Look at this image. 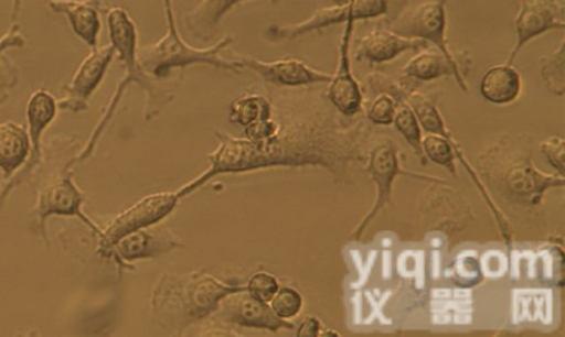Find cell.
I'll return each mask as SVG.
<instances>
[{
	"label": "cell",
	"instance_id": "cell-13",
	"mask_svg": "<svg viewBox=\"0 0 565 337\" xmlns=\"http://www.w3.org/2000/svg\"><path fill=\"white\" fill-rule=\"evenodd\" d=\"M222 302H224L225 318L239 326L265 328L271 331L294 328L291 323L278 317L267 302L254 297L246 290L230 294Z\"/></svg>",
	"mask_w": 565,
	"mask_h": 337
},
{
	"label": "cell",
	"instance_id": "cell-18",
	"mask_svg": "<svg viewBox=\"0 0 565 337\" xmlns=\"http://www.w3.org/2000/svg\"><path fill=\"white\" fill-rule=\"evenodd\" d=\"M247 0H200L183 14L185 31L200 41L211 40L223 18L237 4ZM274 3L280 0H269Z\"/></svg>",
	"mask_w": 565,
	"mask_h": 337
},
{
	"label": "cell",
	"instance_id": "cell-11",
	"mask_svg": "<svg viewBox=\"0 0 565 337\" xmlns=\"http://www.w3.org/2000/svg\"><path fill=\"white\" fill-rule=\"evenodd\" d=\"M430 45L420 39L399 35L380 23L355 40L353 58L374 66L388 63L406 52H419Z\"/></svg>",
	"mask_w": 565,
	"mask_h": 337
},
{
	"label": "cell",
	"instance_id": "cell-9",
	"mask_svg": "<svg viewBox=\"0 0 565 337\" xmlns=\"http://www.w3.org/2000/svg\"><path fill=\"white\" fill-rule=\"evenodd\" d=\"M178 199L175 193L152 194L119 214L100 233V253L108 256L111 247L124 236L156 225L174 209Z\"/></svg>",
	"mask_w": 565,
	"mask_h": 337
},
{
	"label": "cell",
	"instance_id": "cell-20",
	"mask_svg": "<svg viewBox=\"0 0 565 337\" xmlns=\"http://www.w3.org/2000/svg\"><path fill=\"white\" fill-rule=\"evenodd\" d=\"M25 42L18 22H12L9 29L0 36V105L8 99L10 90L19 81V68L4 52L9 48L23 47Z\"/></svg>",
	"mask_w": 565,
	"mask_h": 337
},
{
	"label": "cell",
	"instance_id": "cell-16",
	"mask_svg": "<svg viewBox=\"0 0 565 337\" xmlns=\"http://www.w3.org/2000/svg\"><path fill=\"white\" fill-rule=\"evenodd\" d=\"M41 134L40 129H30L28 135L26 130L13 121L0 123V170L4 178L11 176L26 161L30 149L41 157Z\"/></svg>",
	"mask_w": 565,
	"mask_h": 337
},
{
	"label": "cell",
	"instance_id": "cell-31",
	"mask_svg": "<svg viewBox=\"0 0 565 337\" xmlns=\"http://www.w3.org/2000/svg\"><path fill=\"white\" fill-rule=\"evenodd\" d=\"M334 4H344L348 3L350 0H332Z\"/></svg>",
	"mask_w": 565,
	"mask_h": 337
},
{
	"label": "cell",
	"instance_id": "cell-10",
	"mask_svg": "<svg viewBox=\"0 0 565 337\" xmlns=\"http://www.w3.org/2000/svg\"><path fill=\"white\" fill-rule=\"evenodd\" d=\"M472 56L466 50L459 59H450L431 46L416 52L401 69L402 80L429 81L444 76H452L459 87L468 89L466 76L472 67Z\"/></svg>",
	"mask_w": 565,
	"mask_h": 337
},
{
	"label": "cell",
	"instance_id": "cell-27",
	"mask_svg": "<svg viewBox=\"0 0 565 337\" xmlns=\"http://www.w3.org/2000/svg\"><path fill=\"white\" fill-rule=\"evenodd\" d=\"M424 149L428 156L439 164L446 165L451 161L450 148L444 139L429 135L424 140Z\"/></svg>",
	"mask_w": 565,
	"mask_h": 337
},
{
	"label": "cell",
	"instance_id": "cell-25",
	"mask_svg": "<svg viewBox=\"0 0 565 337\" xmlns=\"http://www.w3.org/2000/svg\"><path fill=\"white\" fill-rule=\"evenodd\" d=\"M278 290L277 280L269 273L259 272L252 276L246 284V291L254 297L269 302Z\"/></svg>",
	"mask_w": 565,
	"mask_h": 337
},
{
	"label": "cell",
	"instance_id": "cell-2",
	"mask_svg": "<svg viewBox=\"0 0 565 337\" xmlns=\"http://www.w3.org/2000/svg\"><path fill=\"white\" fill-rule=\"evenodd\" d=\"M110 44L124 68L121 77L128 85L137 84L145 93V120L157 117L175 97L183 72L159 78L143 70L138 59V31L129 13L121 7H110L106 13Z\"/></svg>",
	"mask_w": 565,
	"mask_h": 337
},
{
	"label": "cell",
	"instance_id": "cell-1",
	"mask_svg": "<svg viewBox=\"0 0 565 337\" xmlns=\"http://www.w3.org/2000/svg\"><path fill=\"white\" fill-rule=\"evenodd\" d=\"M246 290V285L223 283L209 274L164 276L153 290L152 308L172 326H184L218 308L222 300Z\"/></svg>",
	"mask_w": 565,
	"mask_h": 337
},
{
	"label": "cell",
	"instance_id": "cell-3",
	"mask_svg": "<svg viewBox=\"0 0 565 337\" xmlns=\"http://www.w3.org/2000/svg\"><path fill=\"white\" fill-rule=\"evenodd\" d=\"M233 42L234 37L226 34L213 45L196 47L181 37L179 29H167L157 42L139 46L138 59L145 72L159 78L171 77L191 65L242 73L243 67L235 58L223 55Z\"/></svg>",
	"mask_w": 565,
	"mask_h": 337
},
{
	"label": "cell",
	"instance_id": "cell-22",
	"mask_svg": "<svg viewBox=\"0 0 565 337\" xmlns=\"http://www.w3.org/2000/svg\"><path fill=\"white\" fill-rule=\"evenodd\" d=\"M540 75L548 91L563 96L565 91V39L548 54L540 57Z\"/></svg>",
	"mask_w": 565,
	"mask_h": 337
},
{
	"label": "cell",
	"instance_id": "cell-19",
	"mask_svg": "<svg viewBox=\"0 0 565 337\" xmlns=\"http://www.w3.org/2000/svg\"><path fill=\"white\" fill-rule=\"evenodd\" d=\"M522 90V78L512 64L501 63L489 67L480 80L484 99L497 105L514 101Z\"/></svg>",
	"mask_w": 565,
	"mask_h": 337
},
{
	"label": "cell",
	"instance_id": "cell-17",
	"mask_svg": "<svg viewBox=\"0 0 565 337\" xmlns=\"http://www.w3.org/2000/svg\"><path fill=\"white\" fill-rule=\"evenodd\" d=\"M352 1L316 9L310 17L296 23L271 24L266 30L267 37L273 42L291 41L306 34H319L329 26L342 24L352 10Z\"/></svg>",
	"mask_w": 565,
	"mask_h": 337
},
{
	"label": "cell",
	"instance_id": "cell-14",
	"mask_svg": "<svg viewBox=\"0 0 565 337\" xmlns=\"http://www.w3.org/2000/svg\"><path fill=\"white\" fill-rule=\"evenodd\" d=\"M180 242L172 233L154 225L137 229L120 238L109 253L127 261L157 257L179 247Z\"/></svg>",
	"mask_w": 565,
	"mask_h": 337
},
{
	"label": "cell",
	"instance_id": "cell-23",
	"mask_svg": "<svg viewBox=\"0 0 565 337\" xmlns=\"http://www.w3.org/2000/svg\"><path fill=\"white\" fill-rule=\"evenodd\" d=\"M396 101L394 121L396 128L405 137V139L419 150L420 132L417 123V118L412 108L402 99L394 98Z\"/></svg>",
	"mask_w": 565,
	"mask_h": 337
},
{
	"label": "cell",
	"instance_id": "cell-29",
	"mask_svg": "<svg viewBox=\"0 0 565 337\" xmlns=\"http://www.w3.org/2000/svg\"><path fill=\"white\" fill-rule=\"evenodd\" d=\"M163 10H164V17L167 22V29L169 30H178L177 22H175V14L173 10V0H161Z\"/></svg>",
	"mask_w": 565,
	"mask_h": 337
},
{
	"label": "cell",
	"instance_id": "cell-5",
	"mask_svg": "<svg viewBox=\"0 0 565 337\" xmlns=\"http://www.w3.org/2000/svg\"><path fill=\"white\" fill-rule=\"evenodd\" d=\"M452 0H423L405 7L393 19L382 23L393 32L420 39L434 46L450 59H459L466 50H451L446 36V6Z\"/></svg>",
	"mask_w": 565,
	"mask_h": 337
},
{
	"label": "cell",
	"instance_id": "cell-15",
	"mask_svg": "<svg viewBox=\"0 0 565 337\" xmlns=\"http://www.w3.org/2000/svg\"><path fill=\"white\" fill-rule=\"evenodd\" d=\"M49 9L64 14L71 29L87 46H98L103 0H46Z\"/></svg>",
	"mask_w": 565,
	"mask_h": 337
},
{
	"label": "cell",
	"instance_id": "cell-26",
	"mask_svg": "<svg viewBox=\"0 0 565 337\" xmlns=\"http://www.w3.org/2000/svg\"><path fill=\"white\" fill-rule=\"evenodd\" d=\"M395 107L396 101L391 95L379 93L370 107L369 118L374 123L388 124L394 119Z\"/></svg>",
	"mask_w": 565,
	"mask_h": 337
},
{
	"label": "cell",
	"instance_id": "cell-8",
	"mask_svg": "<svg viewBox=\"0 0 565 337\" xmlns=\"http://www.w3.org/2000/svg\"><path fill=\"white\" fill-rule=\"evenodd\" d=\"M243 69L254 72L263 81L277 88H301L328 84L332 74L317 69L297 58L262 61L250 55L234 52L232 55Z\"/></svg>",
	"mask_w": 565,
	"mask_h": 337
},
{
	"label": "cell",
	"instance_id": "cell-28",
	"mask_svg": "<svg viewBox=\"0 0 565 337\" xmlns=\"http://www.w3.org/2000/svg\"><path fill=\"white\" fill-rule=\"evenodd\" d=\"M319 322L315 317L305 319L297 330V336H317L319 333Z\"/></svg>",
	"mask_w": 565,
	"mask_h": 337
},
{
	"label": "cell",
	"instance_id": "cell-24",
	"mask_svg": "<svg viewBox=\"0 0 565 337\" xmlns=\"http://www.w3.org/2000/svg\"><path fill=\"white\" fill-rule=\"evenodd\" d=\"M301 305L302 300L300 294L291 287L278 289L270 300L271 309L282 319L296 316Z\"/></svg>",
	"mask_w": 565,
	"mask_h": 337
},
{
	"label": "cell",
	"instance_id": "cell-32",
	"mask_svg": "<svg viewBox=\"0 0 565 337\" xmlns=\"http://www.w3.org/2000/svg\"><path fill=\"white\" fill-rule=\"evenodd\" d=\"M409 1H412V0H409Z\"/></svg>",
	"mask_w": 565,
	"mask_h": 337
},
{
	"label": "cell",
	"instance_id": "cell-30",
	"mask_svg": "<svg viewBox=\"0 0 565 337\" xmlns=\"http://www.w3.org/2000/svg\"><path fill=\"white\" fill-rule=\"evenodd\" d=\"M21 7H22V0H12V6H11V10H10V20L11 22H15L19 14H20V11H21Z\"/></svg>",
	"mask_w": 565,
	"mask_h": 337
},
{
	"label": "cell",
	"instance_id": "cell-6",
	"mask_svg": "<svg viewBox=\"0 0 565 337\" xmlns=\"http://www.w3.org/2000/svg\"><path fill=\"white\" fill-rule=\"evenodd\" d=\"M518 11L513 20L514 43L504 63L512 64L522 48L535 37L565 28L564 0H514Z\"/></svg>",
	"mask_w": 565,
	"mask_h": 337
},
{
	"label": "cell",
	"instance_id": "cell-4",
	"mask_svg": "<svg viewBox=\"0 0 565 337\" xmlns=\"http://www.w3.org/2000/svg\"><path fill=\"white\" fill-rule=\"evenodd\" d=\"M390 11V0H353L352 10L342 23L335 70L328 83L327 98L342 115H355L362 106V89L352 72L351 41L360 20L382 18Z\"/></svg>",
	"mask_w": 565,
	"mask_h": 337
},
{
	"label": "cell",
	"instance_id": "cell-12",
	"mask_svg": "<svg viewBox=\"0 0 565 337\" xmlns=\"http://www.w3.org/2000/svg\"><path fill=\"white\" fill-rule=\"evenodd\" d=\"M83 194L74 185L68 173L61 172L46 183L39 193L35 213L41 229L43 222L51 215L77 216L99 235L102 231L81 210Z\"/></svg>",
	"mask_w": 565,
	"mask_h": 337
},
{
	"label": "cell",
	"instance_id": "cell-21",
	"mask_svg": "<svg viewBox=\"0 0 565 337\" xmlns=\"http://www.w3.org/2000/svg\"><path fill=\"white\" fill-rule=\"evenodd\" d=\"M270 115V101L259 94H248L237 98L231 104L228 111L230 121L245 128L269 119Z\"/></svg>",
	"mask_w": 565,
	"mask_h": 337
},
{
	"label": "cell",
	"instance_id": "cell-7",
	"mask_svg": "<svg viewBox=\"0 0 565 337\" xmlns=\"http://www.w3.org/2000/svg\"><path fill=\"white\" fill-rule=\"evenodd\" d=\"M115 57L116 52L110 43L90 48L71 80L61 89L63 95L56 101L57 108L73 112L87 109L90 96L103 81Z\"/></svg>",
	"mask_w": 565,
	"mask_h": 337
}]
</instances>
